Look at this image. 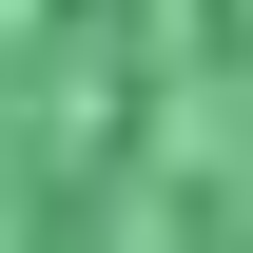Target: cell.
Here are the masks:
<instances>
[{"instance_id": "1", "label": "cell", "mask_w": 253, "mask_h": 253, "mask_svg": "<svg viewBox=\"0 0 253 253\" xmlns=\"http://www.w3.org/2000/svg\"><path fill=\"white\" fill-rule=\"evenodd\" d=\"M0 253H253V0H0Z\"/></svg>"}]
</instances>
